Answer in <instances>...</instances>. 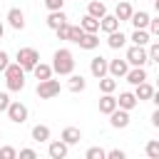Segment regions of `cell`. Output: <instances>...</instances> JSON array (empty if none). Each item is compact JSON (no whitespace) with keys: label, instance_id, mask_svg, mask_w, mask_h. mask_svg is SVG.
<instances>
[{"label":"cell","instance_id":"obj_1","mask_svg":"<svg viewBox=\"0 0 159 159\" xmlns=\"http://www.w3.org/2000/svg\"><path fill=\"white\" fill-rule=\"evenodd\" d=\"M52 70L60 77H70L75 72V55H72V50H67V47L55 50V55H52Z\"/></svg>","mask_w":159,"mask_h":159},{"label":"cell","instance_id":"obj_2","mask_svg":"<svg viewBox=\"0 0 159 159\" xmlns=\"http://www.w3.org/2000/svg\"><path fill=\"white\" fill-rule=\"evenodd\" d=\"M5 75V87L7 92H22L25 89V70L20 62H10V67L2 72Z\"/></svg>","mask_w":159,"mask_h":159},{"label":"cell","instance_id":"obj_3","mask_svg":"<svg viewBox=\"0 0 159 159\" xmlns=\"http://www.w3.org/2000/svg\"><path fill=\"white\" fill-rule=\"evenodd\" d=\"M15 62H20L25 72H32L35 65L40 62V52H37L35 47H20L17 55H15Z\"/></svg>","mask_w":159,"mask_h":159},{"label":"cell","instance_id":"obj_4","mask_svg":"<svg viewBox=\"0 0 159 159\" xmlns=\"http://www.w3.org/2000/svg\"><path fill=\"white\" fill-rule=\"evenodd\" d=\"M5 114H7V119H10L12 124H25L27 117H30V109H27V104H22L20 99H12Z\"/></svg>","mask_w":159,"mask_h":159},{"label":"cell","instance_id":"obj_5","mask_svg":"<svg viewBox=\"0 0 159 159\" xmlns=\"http://www.w3.org/2000/svg\"><path fill=\"white\" fill-rule=\"evenodd\" d=\"M60 89H62V84H60V80H40L37 82V97L40 99H52V97H57L60 94Z\"/></svg>","mask_w":159,"mask_h":159},{"label":"cell","instance_id":"obj_6","mask_svg":"<svg viewBox=\"0 0 159 159\" xmlns=\"http://www.w3.org/2000/svg\"><path fill=\"white\" fill-rule=\"evenodd\" d=\"M124 57H127V62H129L132 67H144V65L149 62V52H147V47H142V45H132Z\"/></svg>","mask_w":159,"mask_h":159},{"label":"cell","instance_id":"obj_7","mask_svg":"<svg viewBox=\"0 0 159 159\" xmlns=\"http://www.w3.org/2000/svg\"><path fill=\"white\" fill-rule=\"evenodd\" d=\"M89 72H92V77L102 80L104 75H109V60H107V57H102V55L92 57V60H89Z\"/></svg>","mask_w":159,"mask_h":159},{"label":"cell","instance_id":"obj_8","mask_svg":"<svg viewBox=\"0 0 159 159\" xmlns=\"http://www.w3.org/2000/svg\"><path fill=\"white\" fill-rule=\"evenodd\" d=\"M47 154H50V159H65L70 154V144L65 139H55L47 144Z\"/></svg>","mask_w":159,"mask_h":159},{"label":"cell","instance_id":"obj_9","mask_svg":"<svg viewBox=\"0 0 159 159\" xmlns=\"http://www.w3.org/2000/svg\"><path fill=\"white\" fill-rule=\"evenodd\" d=\"M129 109H122V107H117L112 114H109V124L114 127V129H124V127H129Z\"/></svg>","mask_w":159,"mask_h":159},{"label":"cell","instance_id":"obj_10","mask_svg":"<svg viewBox=\"0 0 159 159\" xmlns=\"http://www.w3.org/2000/svg\"><path fill=\"white\" fill-rule=\"evenodd\" d=\"M7 25L12 30H25V12L20 7H10L7 10Z\"/></svg>","mask_w":159,"mask_h":159},{"label":"cell","instance_id":"obj_11","mask_svg":"<svg viewBox=\"0 0 159 159\" xmlns=\"http://www.w3.org/2000/svg\"><path fill=\"white\" fill-rule=\"evenodd\" d=\"M129 22L134 25V30H149L152 15H149L147 10H134V12H132V20H129Z\"/></svg>","mask_w":159,"mask_h":159},{"label":"cell","instance_id":"obj_12","mask_svg":"<svg viewBox=\"0 0 159 159\" xmlns=\"http://www.w3.org/2000/svg\"><path fill=\"white\" fill-rule=\"evenodd\" d=\"M129 67H132V65L127 62V57H124V60H119V57H117V60H109V75L117 77V80H119V77H127Z\"/></svg>","mask_w":159,"mask_h":159},{"label":"cell","instance_id":"obj_13","mask_svg":"<svg viewBox=\"0 0 159 159\" xmlns=\"http://www.w3.org/2000/svg\"><path fill=\"white\" fill-rule=\"evenodd\" d=\"M117 107H119V104H117L114 92H109V94H102V97H99V112H102V114H107V117H109Z\"/></svg>","mask_w":159,"mask_h":159},{"label":"cell","instance_id":"obj_14","mask_svg":"<svg viewBox=\"0 0 159 159\" xmlns=\"http://www.w3.org/2000/svg\"><path fill=\"white\" fill-rule=\"evenodd\" d=\"M132 12H134V7L127 2V0H117V7H114V15L119 17V22H129L132 20Z\"/></svg>","mask_w":159,"mask_h":159},{"label":"cell","instance_id":"obj_15","mask_svg":"<svg viewBox=\"0 0 159 159\" xmlns=\"http://www.w3.org/2000/svg\"><path fill=\"white\" fill-rule=\"evenodd\" d=\"M99 30L104 32V35H109V32H114V30H119V17L117 15H104L102 20H99Z\"/></svg>","mask_w":159,"mask_h":159},{"label":"cell","instance_id":"obj_16","mask_svg":"<svg viewBox=\"0 0 159 159\" xmlns=\"http://www.w3.org/2000/svg\"><path fill=\"white\" fill-rule=\"evenodd\" d=\"M127 40H129V37H127L122 30H114V32L107 35V45H109L112 50H122V47L127 45Z\"/></svg>","mask_w":159,"mask_h":159},{"label":"cell","instance_id":"obj_17","mask_svg":"<svg viewBox=\"0 0 159 159\" xmlns=\"http://www.w3.org/2000/svg\"><path fill=\"white\" fill-rule=\"evenodd\" d=\"M132 87H137V84H142L144 80H147V70L144 67H129V72H127V77H124Z\"/></svg>","mask_w":159,"mask_h":159},{"label":"cell","instance_id":"obj_18","mask_svg":"<svg viewBox=\"0 0 159 159\" xmlns=\"http://www.w3.org/2000/svg\"><path fill=\"white\" fill-rule=\"evenodd\" d=\"M154 89H157V87H152V84L144 80L142 84H137V87H134V94H137V99H139V102H152Z\"/></svg>","mask_w":159,"mask_h":159},{"label":"cell","instance_id":"obj_19","mask_svg":"<svg viewBox=\"0 0 159 159\" xmlns=\"http://www.w3.org/2000/svg\"><path fill=\"white\" fill-rule=\"evenodd\" d=\"M117 104H119L122 109H129V112H132V109L139 104V99H137V94H134V92H119Z\"/></svg>","mask_w":159,"mask_h":159},{"label":"cell","instance_id":"obj_20","mask_svg":"<svg viewBox=\"0 0 159 159\" xmlns=\"http://www.w3.org/2000/svg\"><path fill=\"white\" fill-rule=\"evenodd\" d=\"M45 22H47V27H50V30H57L60 25H65V22H67V15H65V10H52V12L47 15V20H45Z\"/></svg>","mask_w":159,"mask_h":159},{"label":"cell","instance_id":"obj_21","mask_svg":"<svg viewBox=\"0 0 159 159\" xmlns=\"http://www.w3.org/2000/svg\"><path fill=\"white\" fill-rule=\"evenodd\" d=\"M30 137H32V142H37V144L50 142V127H47V124H35L32 132H30Z\"/></svg>","mask_w":159,"mask_h":159},{"label":"cell","instance_id":"obj_22","mask_svg":"<svg viewBox=\"0 0 159 159\" xmlns=\"http://www.w3.org/2000/svg\"><path fill=\"white\" fill-rule=\"evenodd\" d=\"M60 139H65V142L72 147V144H80L82 132H80V127H65V129H62V134H60Z\"/></svg>","mask_w":159,"mask_h":159},{"label":"cell","instance_id":"obj_23","mask_svg":"<svg viewBox=\"0 0 159 159\" xmlns=\"http://www.w3.org/2000/svg\"><path fill=\"white\" fill-rule=\"evenodd\" d=\"M32 75H35V80L40 82V80H50V77L55 75V70H52V65H47V62H37L35 70H32Z\"/></svg>","mask_w":159,"mask_h":159},{"label":"cell","instance_id":"obj_24","mask_svg":"<svg viewBox=\"0 0 159 159\" xmlns=\"http://www.w3.org/2000/svg\"><path fill=\"white\" fill-rule=\"evenodd\" d=\"M84 87H87V80L82 77V75H70V80H67V89L70 92H84Z\"/></svg>","mask_w":159,"mask_h":159},{"label":"cell","instance_id":"obj_25","mask_svg":"<svg viewBox=\"0 0 159 159\" xmlns=\"http://www.w3.org/2000/svg\"><path fill=\"white\" fill-rule=\"evenodd\" d=\"M87 12H89L92 17H99V20H102V17L107 15V5H104L102 0H92V2L87 5Z\"/></svg>","mask_w":159,"mask_h":159},{"label":"cell","instance_id":"obj_26","mask_svg":"<svg viewBox=\"0 0 159 159\" xmlns=\"http://www.w3.org/2000/svg\"><path fill=\"white\" fill-rule=\"evenodd\" d=\"M80 25H82V30H84V32H99V17H92L89 12L80 20Z\"/></svg>","mask_w":159,"mask_h":159},{"label":"cell","instance_id":"obj_27","mask_svg":"<svg viewBox=\"0 0 159 159\" xmlns=\"http://www.w3.org/2000/svg\"><path fill=\"white\" fill-rule=\"evenodd\" d=\"M129 40H132L134 45L147 47V45H149V40H152V32H149V30H134V32L129 35Z\"/></svg>","mask_w":159,"mask_h":159},{"label":"cell","instance_id":"obj_28","mask_svg":"<svg viewBox=\"0 0 159 159\" xmlns=\"http://www.w3.org/2000/svg\"><path fill=\"white\" fill-rule=\"evenodd\" d=\"M80 47H82V50H97V47H99L97 32H84V37L80 40Z\"/></svg>","mask_w":159,"mask_h":159},{"label":"cell","instance_id":"obj_29","mask_svg":"<svg viewBox=\"0 0 159 159\" xmlns=\"http://www.w3.org/2000/svg\"><path fill=\"white\" fill-rule=\"evenodd\" d=\"M97 82H99V92H102V94H109V92L117 89V77H112V75H104V77L97 80Z\"/></svg>","mask_w":159,"mask_h":159},{"label":"cell","instance_id":"obj_30","mask_svg":"<svg viewBox=\"0 0 159 159\" xmlns=\"http://www.w3.org/2000/svg\"><path fill=\"white\" fill-rule=\"evenodd\" d=\"M144 154H147L149 159H159V139H149V142L144 144Z\"/></svg>","mask_w":159,"mask_h":159},{"label":"cell","instance_id":"obj_31","mask_svg":"<svg viewBox=\"0 0 159 159\" xmlns=\"http://www.w3.org/2000/svg\"><path fill=\"white\" fill-rule=\"evenodd\" d=\"M84 37V30H82V25H70V37H67V42H75V45H80V40Z\"/></svg>","mask_w":159,"mask_h":159},{"label":"cell","instance_id":"obj_32","mask_svg":"<svg viewBox=\"0 0 159 159\" xmlns=\"http://www.w3.org/2000/svg\"><path fill=\"white\" fill-rule=\"evenodd\" d=\"M84 159H107V152L102 147H89L84 152Z\"/></svg>","mask_w":159,"mask_h":159},{"label":"cell","instance_id":"obj_33","mask_svg":"<svg viewBox=\"0 0 159 159\" xmlns=\"http://www.w3.org/2000/svg\"><path fill=\"white\" fill-rule=\"evenodd\" d=\"M147 52H149V62H157V65H159V40H157V42H152Z\"/></svg>","mask_w":159,"mask_h":159},{"label":"cell","instance_id":"obj_34","mask_svg":"<svg viewBox=\"0 0 159 159\" xmlns=\"http://www.w3.org/2000/svg\"><path fill=\"white\" fill-rule=\"evenodd\" d=\"M15 157H17L15 147H0V159H15Z\"/></svg>","mask_w":159,"mask_h":159},{"label":"cell","instance_id":"obj_35","mask_svg":"<svg viewBox=\"0 0 159 159\" xmlns=\"http://www.w3.org/2000/svg\"><path fill=\"white\" fill-rule=\"evenodd\" d=\"M55 32H57V40H65V42H67V37H70V22L60 25V27H57Z\"/></svg>","mask_w":159,"mask_h":159},{"label":"cell","instance_id":"obj_36","mask_svg":"<svg viewBox=\"0 0 159 159\" xmlns=\"http://www.w3.org/2000/svg\"><path fill=\"white\" fill-rule=\"evenodd\" d=\"M45 7L52 12V10H62L65 7V0H45Z\"/></svg>","mask_w":159,"mask_h":159},{"label":"cell","instance_id":"obj_37","mask_svg":"<svg viewBox=\"0 0 159 159\" xmlns=\"http://www.w3.org/2000/svg\"><path fill=\"white\" fill-rule=\"evenodd\" d=\"M10 94L7 92H0V112H7V107H10Z\"/></svg>","mask_w":159,"mask_h":159},{"label":"cell","instance_id":"obj_38","mask_svg":"<svg viewBox=\"0 0 159 159\" xmlns=\"http://www.w3.org/2000/svg\"><path fill=\"white\" fill-rule=\"evenodd\" d=\"M7 67H10V55L5 50H0V72H5Z\"/></svg>","mask_w":159,"mask_h":159},{"label":"cell","instance_id":"obj_39","mask_svg":"<svg viewBox=\"0 0 159 159\" xmlns=\"http://www.w3.org/2000/svg\"><path fill=\"white\" fill-rule=\"evenodd\" d=\"M124 157H127L124 149H109L107 152V159H124Z\"/></svg>","mask_w":159,"mask_h":159},{"label":"cell","instance_id":"obj_40","mask_svg":"<svg viewBox=\"0 0 159 159\" xmlns=\"http://www.w3.org/2000/svg\"><path fill=\"white\" fill-rule=\"evenodd\" d=\"M149 32H152L154 37H159V15L152 17V22H149Z\"/></svg>","mask_w":159,"mask_h":159},{"label":"cell","instance_id":"obj_41","mask_svg":"<svg viewBox=\"0 0 159 159\" xmlns=\"http://www.w3.org/2000/svg\"><path fill=\"white\" fill-rule=\"evenodd\" d=\"M17 157H22V159H35V157H37V152L27 147V149H20V154H17Z\"/></svg>","mask_w":159,"mask_h":159},{"label":"cell","instance_id":"obj_42","mask_svg":"<svg viewBox=\"0 0 159 159\" xmlns=\"http://www.w3.org/2000/svg\"><path fill=\"white\" fill-rule=\"evenodd\" d=\"M152 124H154V127L159 129V107H157V109L152 112Z\"/></svg>","mask_w":159,"mask_h":159},{"label":"cell","instance_id":"obj_43","mask_svg":"<svg viewBox=\"0 0 159 159\" xmlns=\"http://www.w3.org/2000/svg\"><path fill=\"white\" fill-rule=\"evenodd\" d=\"M152 102H154V107H159V87L154 89V94H152Z\"/></svg>","mask_w":159,"mask_h":159},{"label":"cell","instance_id":"obj_44","mask_svg":"<svg viewBox=\"0 0 159 159\" xmlns=\"http://www.w3.org/2000/svg\"><path fill=\"white\" fill-rule=\"evenodd\" d=\"M2 35H5V25L0 22V40H2Z\"/></svg>","mask_w":159,"mask_h":159},{"label":"cell","instance_id":"obj_45","mask_svg":"<svg viewBox=\"0 0 159 159\" xmlns=\"http://www.w3.org/2000/svg\"><path fill=\"white\" fill-rule=\"evenodd\" d=\"M154 10H157V15H159V0H154Z\"/></svg>","mask_w":159,"mask_h":159},{"label":"cell","instance_id":"obj_46","mask_svg":"<svg viewBox=\"0 0 159 159\" xmlns=\"http://www.w3.org/2000/svg\"><path fill=\"white\" fill-rule=\"evenodd\" d=\"M157 87H159V77H157Z\"/></svg>","mask_w":159,"mask_h":159},{"label":"cell","instance_id":"obj_47","mask_svg":"<svg viewBox=\"0 0 159 159\" xmlns=\"http://www.w3.org/2000/svg\"><path fill=\"white\" fill-rule=\"evenodd\" d=\"M0 139H2V132H0Z\"/></svg>","mask_w":159,"mask_h":159}]
</instances>
